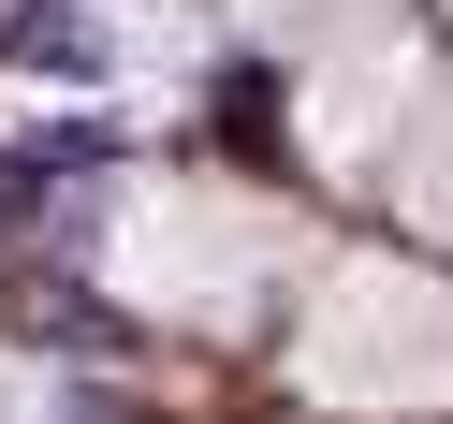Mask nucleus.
Returning a JSON list of instances; mask_svg holds the SVG:
<instances>
[{"label":"nucleus","mask_w":453,"mask_h":424,"mask_svg":"<svg viewBox=\"0 0 453 424\" xmlns=\"http://www.w3.org/2000/svg\"><path fill=\"white\" fill-rule=\"evenodd\" d=\"M410 205H424V220H453V161H410Z\"/></svg>","instance_id":"obj_2"},{"label":"nucleus","mask_w":453,"mask_h":424,"mask_svg":"<svg viewBox=\"0 0 453 424\" xmlns=\"http://www.w3.org/2000/svg\"><path fill=\"white\" fill-rule=\"evenodd\" d=\"M307 381L365 395V410H439V395H453V293L365 264L351 293L322 307V336H307Z\"/></svg>","instance_id":"obj_1"}]
</instances>
